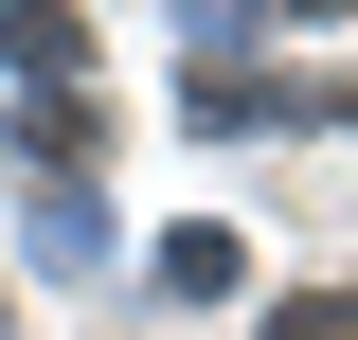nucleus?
<instances>
[{
    "label": "nucleus",
    "instance_id": "1",
    "mask_svg": "<svg viewBox=\"0 0 358 340\" xmlns=\"http://www.w3.org/2000/svg\"><path fill=\"white\" fill-rule=\"evenodd\" d=\"M268 340H358V304L322 287V304H287V323H268Z\"/></svg>",
    "mask_w": 358,
    "mask_h": 340
}]
</instances>
